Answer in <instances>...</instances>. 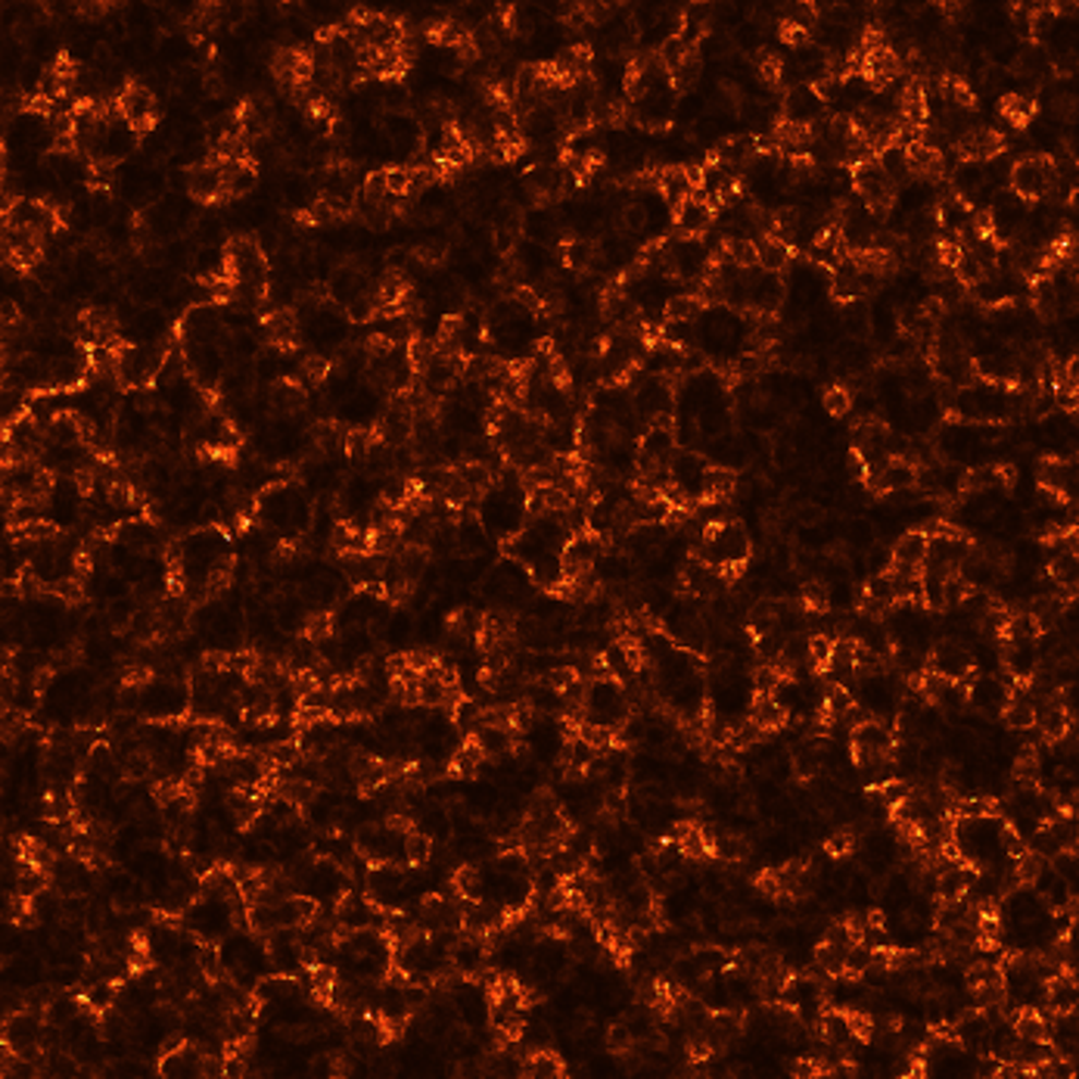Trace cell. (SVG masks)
<instances>
[{"label":"cell","mask_w":1079,"mask_h":1079,"mask_svg":"<svg viewBox=\"0 0 1079 1079\" xmlns=\"http://www.w3.org/2000/svg\"><path fill=\"white\" fill-rule=\"evenodd\" d=\"M109 691L100 684V676L78 663V666H60L44 678L38 691V713L47 728L57 731H78L94 722L112 716Z\"/></svg>","instance_id":"cell-1"},{"label":"cell","mask_w":1079,"mask_h":1079,"mask_svg":"<svg viewBox=\"0 0 1079 1079\" xmlns=\"http://www.w3.org/2000/svg\"><path fill=\"white\" fill-rule=\"evenodd\" d=\"M246 592L250 589H225L206 594L191 614V635L203 644L206 659H237L250 644V619H246Z\"/></svg>","instance_id":"cell-2"},{"label":"cell","mask_w":1079,"mask_h":1079,"mask_svg":"<svg viewBox=\"0 0 1079 1079\" xmlns=\"http://www.w3.org/2000/svg\"><path fill=\"white\" fill-rule=\"evenodd\" d=\"M233 542L221 526H199L184 532L174 545V579L187 594L203 597L218 575L233 567Z\"/></svg>","instance_id":"cell-3"},{"label":"cell","mask_w":1079,"mask_h":1079,"mask_svg":"<svg viewBox=\"0 0 1079 1079\" xmlns=\"http://www.w3.org/2000/svg\"><path fill=\"white\" fill-rule=\"evenodd\" d=\"M318 513V501L302 488L299 480H280L253 498V523L271 532L280 545L305 538Z\"/></svg>","instance_id":"cell-4"},{"label":"cell","mask_w":1079,"mask_h":1079,"mask_svg":"<svg viewBox=\"0 0 1079 1079\" xmlns=\"http://www.w3.org/2000/svg\"><path fill=\"white\" fill-rule=\"evenodd\" d=\"M218 973L228 980L231 990L255 995V990L275 977V958H271V943L268 933H262L258 928L240 924L237 931L221 939L213 949Z\"/></svg>","instance_id":"cell-5"},{"label":"cell","mask_w":1079,"mask_h":1079,"mask_svg":"<svg viewBox=\"0 0 1079 1079\" xmlns=\"http://www.w3.org/2000/svg\"><path fill=\"white\" fill-rule=\"evenodd\" d=\"M250 451L255 461H262L271 470L280 466H299L315 448H318V433L302 421V414H277L271 411L262 424L246 436Z\"/></svg>","instance_id":"cell-6"},{"label":"cell","mask_w":1079,"mask_h":1079,"mask_svg":"<svg viewBox=\"0 0 1079 1079\" xmlns=\"http://www.w3.org/2000/svg\"><path fill=\"white\" fill-rule=\"evenodd\" d=\"M125 706L144 725H169L187 719L193 713V681L181 672H149L134 688H128Z\"/></svg>","instance_id":"cell-7"},{"label":"cell","mask_w":1079,"mask_h":1079,"mask_svg":"<svg viewBox=\"0 0 1079 1079\" xmlns=\"http://www.w3.org/2000/svg\"><path fill=\"white\" fill-rule=\"evenodd\" d=\"M178 921L206 949H215L221 939H228L243 924V918H240V899H237V884H233L231 877H225V884L218 887V877L213 874V881H203L199 896L178 914Z\"/></svg>","instance_id":"cell-8"},{"label":"cell","mask_w":1079,"mask_h":1079,"mask_svg":"<svg viewBox=\"0 0 1079 1079\" xmlns=\"http://www.w3.org/2000/svg\"><path fill=\"white\" fill-rule=\"evenodd\" d=\"M526 492H523V483H520V473L513 470H505L498 483L480 495L476 501V520L483 523V530L488 532L492 542L498 545H508L513 542L520 532L526 530L530 523V510H526Z\"/></svg>","instance_id":"cell-9"},{"label":"cell","mask_w":1079,"mask_h":1079,"mask_svg":"<svg viewBox=\"0 0 1079 1079\" xmlns=\"http://www.w3.org/2000/svg\"><path fill=\"white\" fill-rule=\"evenodd\" d=\"M141 756L153 775H159L162 781H181L187 778L193 768V756H196V741H191V735L178 725H144L141 731Z\"/></svg>","instance_id":"cell-10"},{"label":"cell","mask_w":1079,"mask_h":1079,"mask_svg":"<svg viewBox=\"0 0 1079 1079\" xmlns=\"http://www.w3.org/2000/svg\"><path fill=\"white\" fill-rule=\"evenodd\" d=\"M355 889L349 865L337 862L334 856L315 852L299 868H293V893L312 902L315 911H337L345 896Z\"/></svg>","instance_id":"cell-11"},{"label":"cell","mask_w":1079,"mask_h":1079,"mask_svg":"<svg viewBox=\"0 0 1079 1079\" xmlns=\"http://www.w3.org/2000/svg\"><path fill=\"white\" fill-rule=\"evenodd\" d=\"M949 837H953L955 856L971 868H993L1002 859H1011L1008 847H1005L1008 825L995 812H990V815H961Z\"/></svg>","instance_id":"cell-12"},{"label":"cell","mask_w":1079,"mask_h":1079,"mask_svg":"<svg viewBox=\"0 0 1079 1079\" xmlns=\"http://www.w3.org/2000/svg\"><path fill=\"white\" fill-rule=\"evenodd\" d=\"M517 743H520V753L526 760L542 765L545 772H554L560 765H567L572 735L563 716H545V713H532L530 710L520 719Z\"/></svg>","instance_id":"cell-13"},{"label":"cell","mask_w":1079,"mask_h":1079,"mask_svg":"<svg viewBox=\"0 0 1079 1079\" xmlns=\"http://www.w3.org/2000/svg\"><path fill=\"white\" fill-rule=\"evenodd\" d=\"M582 716L589 728H604V731H619L626 719L632 716V703L622 688V681L614 676H597L585 681V698H582Z\"/></svg>","instance_id":"cell-14"},{"label":"cell","mask_w":1079,"mask_h":1079,"mask_svg":"<svg viewBox=\"0 0 1079 1079\" xmlns=\"http://www.w3.org/2000/svg\"><path fill=\"white\" fill-rule=\"evenodd\" d=\"M87 510V498L75 476H57L41 495V520L53 532H72Z\"/></svg>","instance_id":"cell-15"},{"label":"cell","mask_w":1079,"mask_h":1079,"mask_svg":"<svg viewBox=\"0 0 1079 1079\" xmlns=\"http://www.w3.org/2000/svg\"><path fill=\"white\" fill-rule=\"evenodd\" d=\"M169 361V345H122L116 355V380L125 389H149Z\"/></svg>","instance_id":"cell-16"},{"label":"cell","mask_w":1079,"mask_h":1079,"mask_svg":"<svg viewBox=\"0 0 1079 1079\" xmlns=\"http://www.w3.org/2000/svg\"><path fill=\"white\" fill-rule=\"evenodd\" d=\"M706 470H710V461L700 451L676 448V454L669 461V486L676 488L688 505H700L706 498V492H703Z\"/></svg>","instance_id":"cell-17"},{"label":"cell","mask_w":1079,"mask_h":1079,"mask_svg":"<svg viewBox=\"0 0 1079 1079\" xmlns=\"http://www.w3.org/2000/svg\"><path fill=\"white\" fill-rule=\"evenodd\" d=\"M377 641L392 656H411L417 651V619L408 604H392L377 626Z\"/></svg>","instance_id":"cell-18"},{"label":"cell","mask_w":1079,"mask_h":1079,"mask_svg":"<svg viewBox=\"0 0 1079 1079\" xmlns=\"http://www.w3.org/2000/svg\"><path fill=\"white\" fill-rule=\"evenodd\" d=\"M663 246H666V258H669V268L676 277L698 287L700 277L710 275L713 255L706 253L700 237H681V240H669V243L663 240Z\"/></svg>","instance_id":"cell-19"},{"label":"cell","mask_w":1079,"mask_h":1079,"mask_svg":"<svg viewBox=\"0 0 1079 1079\" xmlns=\"http://www.w3.org/2000/svg\"><path fill=\"white\" fill-rule=\"evenodd\" d=\"M1011 694L1015 691L998 676H973L968 684V710L983 719H1002Z\"/></svg>","instance_id":"cell-20"},{"label":"cell","mask_w":1079,"mask_h":1079,"mask_svg":"<svg viewBox=\"0 0 1079 1079\" xmlns=\"http://www.w3.org/2000/svg\"><path fill=\"white\" fill-rule=\"evenodd\" d=\"M3 1039H7V1045H10L16 1055L38 1052V1048H44V1039H50V1030H47V1017L32 1015V1011H16V1015L7 1017V1030H3Z\"/></svg>","instance_id":"cell-21"},{"label":"cell","mask_w":1079,"mask_h":1079,"mask_svg":"<svg viewBox=\"0 0 1079 1079\" xmlns=\"http://www.w3.org/2000/svg\"><path fill=\"white\" fill-rule=\"evenodd\" d=\"M277 187H280V206H283L287 213L312 215V209L318 206L320 187L318 181H315L308 171L290 169L280 181H277Z\"/></svg>","instance_id":"cell-22"},{"label":"cell","mask_w":1079,"mask_h":1079,"mask_svg":"<svg viewBox=\"0 0 1079 1079\" xmlns=\"http://www.w3.org/2000/svg\"><path fill=\"white\" fill-rule=\"evenodd\" d=\"M119 112L125 116L131 125L147 134L159 119V97L147 85H128V90L119 97Z\"/></svg>","instance_id":"cell-23"},{"label":"cell","mask_w":1079,"mask_h":1079,"mask_svg":"<svg viewBox=\"0 0 1079 1079\" xmlns=\"http://www.w3.org/2000/svg\"><path fill=\"white\" fill-rule=\"evenodd\" d=\"M268 943H271L275 973L302 977V971H305V943L299 939V928H283V931L268 933Z\"/></svg>","instance_id":"cell-24"},{"label":"cell","mask_w":1079,"mask_h":1079,"mask_svg":"<svg viewBox=\"0 0 1079 1079\" xmlns=\"http://www.w3.org/2000/svg\"><path fill=\"white\" fill-rule=\"evenodd\" d=\"M486 936L476 933H461L451 943V971L461 977H480V973L492 968L488 965V943H483Z\"/></svg>","instance_id":"cell-25"},{"label":"cell","mask_w":1079,"mask_h":1079,"mask_svg":"<svg viewBox=\"0 0 1079 1079\" xmlns=\"http://www.w3.org/2000/svg\"><path fill=\"white\" fill-rule=\"evenodd\" d=\"M159 1074L174 1079H193L206 1074V1055L199 1045H193L187 1039H181L178 1045H171L169 1052L159 1060Z\"/></svg>","instance_id":"cell-26"},{"label":"cell","mask_w":1079,"mask_h":1079,"mask_svg":"<svg viewBox=\"0 0 1079 1079\" xmlns=\"http://www.w3.org/2000/svg\"><path fill=\"white\" fill-rule=\"evenodd\" d=\"M191 275L199 283H221L231 277L228 246H196L191 258Z\"/></svg>","instance_id":"cell-27"},{"label":"cell","mask_w":1079,"mask_h":1079,"mask_svg":"<svg viewBox=\"0 0 1079 1079\" xmlns=\"http://www.w3.org/2000/svg\"><path fill=\"white\" fill-rule=\"evenodd\" d=\"M784 116L790 125H815V119H822V100L812 87H793L784 97Z\"/></svg>","instance_id":"cell-28"},{"label":"cell","mask_w":1079,"mask_h":1079,"mask_svg":"<svg viewBox=\"0 0 1079 1079\" xmlns=\"http://www.w3.org/2000/svg\"><path fill=\"white\" fill-rule=\"evenodd\" d=\"M1077 973L1060 971L1045 983V1008H1052L1055 1015L1064 1011H1077Z\"/></svg>","instance_id":"cell-29"},{"label":"cell","mask_w":1079,"mask_h":1079,"mask_svg":"<svg viewBox=\"0 0 1079 1079\" xmlns=\"http://www.w3.org/2000/svg\"><path fill=\"white\" fill-rule=\"evenodd\" d=\"M676 228L684 237H700L713 228V206L700 199H684L676 209Z\"/></svg>","instance_id":"cell-30"},{"label":"cell","mask_w":1079,"mask_h":1079,"mask_svg":"<svg viewBox=\"0 0 1079 1079\" xmlns=\"http://www.w3.org/2000/svg\"><path fill=\"white\" fill-rule=\"evenodd\" d=\"M893 563H906V567H924V557H928V532L921 530H909L902 532L893 545Z\"/></svg>","instance_id":"cell-31"},{"label":"cell","mask_w":1079,"mask_h":1079,"mask_svg":"<svg viewBox=\"0 0 1079 1079\" xmlns=\"http://www.w3.org/2000/svg\"><path fill=\"white\" fill-rule=\"evenodd\" d=\"M221 191H225V171L218 166L206 162V166L191 169V196L196 203H215Z\"/></svg>","instance_id":"cell-32"},{"label":"cell","mask_w":1079,"mask_h":1079,"mask_svg":"<svg viewBox=\"0 0 1079 1079\" xmlns=\"http://www.w3.org/2000/svg\"><path fill=\"white\" fill-rule=\"evenodd\" d=\"M986 174H983V162H971V159H961L953 171V193L958 199H971L973 193L983 187Z\"/></svg>","instance_id":"cell-33"},{"label":"cell","mask_w":1079,"mask_h":1079,"mask_svg":"<svg viewBox=\"0 0 1079 1079\" xmlns=\"http://www.w3.org/2000/svg\"><path fill=\"white\" fill-rule=\"evenodd\" d=\"M747 719L756 722L762 731L768 735V731H781L784 725H787V713H784L781 706L775 703V698H772V694H756V698H753V706H750V716H747Z\"/></svg>","instance_id":"cell-34"},{"label":"cell","mask_w":1079,"mask_h":1079,"mask_svg":"<svg viewBox=\"0 0 1079 1079\" xmlns=\"http://www.w3.org/2000/svg\"><path fill=\"white\" fill-rule=\"evenodd\" d=\"M939 228L943 231H949V233H961L968 225H971V218H973V213H971V206L965 203V199H958V196H946L943 203H939Z\"/></svg>","instance_id":"cell-35"},{"label":"cell","mask_w":1079,"mask_h":1079,"mask_svg":"<svg viewBox=\"0 0 1079 1079\" xmlns=\"http://www.w3.org/2000/svg\"><path fill=\"white\" fill-rule=\"evenodd\" d=\"M874 162H877V166H881V171L887 174L893 187H896V184H902V181H909L911 178L909 156H906V149L896 147V144H889V147L881 149Z\"/></svg>","instance_id":"cell-36"},{"label":"cell","mask_w":1079,"mask_h":1079,"mask_svg":"<svg viewBox=\"0 0 1079 1079\" xmlns=\"http://www.w3.org/2000/svg\"><path fill=\"white\" fill-rule=\"evenodd\" d=\"M756 250H760V268L768 275H781L784 268L790 265V246L778 237L762 240V243H756Z\"/></svg>","instance_id":"cell-37"},{"label":"cell","mask_w":1079,"mask_h":1079,"mask_svg":"<svg viewBox=\"0 0 1079 1079\" xmlns=\"http://www.w3.org/2000/svg\"><path fill=\"white\" fill-rule=\"evenodd\" d=\"M703 302H700V296H694V293H676V296L669 299L666 302V308H663V318L666 320H688V324H694V320L703 315Z\"/></svg>","instance_id":"cell-38"},{"label":"cell","mask_w":1079,"mask_h":1079,"mask_svg":"<svg viewBox=\"0 0 1079 1079\" xmlns=\"http://www.w3.org/2000/svg\"><path fill=\"white\" fill-rule=\"evenodd\" d=\"M725 255L741 268V271H753L760 268V250L750 237H731L725 240Z\"/></svg>","instance_id":"cell-39"},{"label":"cell","mask_w":1079,"mask_h":1079,"mask_svg":"<svg viewBox=\"0 0 1079 1079\" xmlns=\"http://www.w3.org/2000/svg\"><path fill=\"white\" fill-rule=\"evenodd\" d=\"M822 411H825L827 417H834V421L847 417L849 411H852V396H849V389L844 383L827 386L825 392H822Z\"/></svg>","instance_id":"cell-40"},{"label":"cell","mask_w":1079,"mask_h":1079,"mask_svg":"<svg viewBox=\"0 0 1079 1079\" xmlns=\"http://www.w3.org/2000/svg\"><path fill=\"white\" fill-rule=\"evenodd\" d=\"M874 97V87L868 82L865 72H852L844 78V104L852 107H868V100Z\"/></svg>","instance_id":"cell-41"},{"label":"cell","mask_w":1079,"mask_h":1079,"mask_svg":"<svg viewBox=\"0 0 1079 1079\" xmlns=\"http://www.w3.org/2000/svg\"><path fill=\"white\" fill-rule=\"evenodd\" d=\"M953 275H955V280L968 290V287H973V283H980L983 277H986V268L973 258L971 253H961V258L955 262V268H953Z\"/></svg>","instance_id":"cell-42"},{"label":"cell","mask_w":1079,"mask_h":1079,"mask_svg":"<svg viewBox=\"0 0 1079 1079\" xmlns=\"http://www.w3.org/2000/svg\"><path fill=\"white\" fill-rule=\"evenodd\" d=\"M865 567H868V575H884V572H889L893 570V550H889V545H874L871 550H865Z\"/></svg>","instance_id":"cell-43"},{"label":"cell","mask_w":1079,"mask_h":1079,"mask_svg":"<svg viewBox=\"0 0 1079 1079\" xmlns=\"http://www.w3.org/2000/svg\"><path fill=\"white\" fill-rule=\"evenodd\" d=\"M815 97L822 100V107H834V104H844V82L840 78H822V82H815Z\"/></svg>","instance_id":"cell-44"}]
</instances>
